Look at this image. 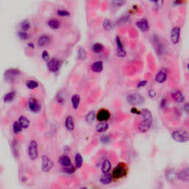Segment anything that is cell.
<instances>
[{
    "label": "cell",
    "mask_w": 189,
    "mask_h": 189,
    "mask_svg": "<svg viewBox=\"0 0 189 189\" xmlns=\"http://www.w3.org/2000/svg\"><path fill=\"white\" fill-rule=\"evenodd\" d=\"M127 172V166H126L125 163H121L119 164H117V166L113 169L112 176V178L114 179H120L126 177Z\"/></svg>",
    "instance_id": "cell-1"
},
{
    "label": "cell",
    "mask_w": 189,
    "mask_h": 189,
    "mask_svg": "<svg viewBox=\"0 0 189 189\" xmlns=\"http://www.w3.org/2000/svg\"><path fill=\"white\" fill-rule=\"evenodd\" d=\"M171 137L177 143H186L189 141V134L184 130H177L173 132Z\"/></svg>",
    "instance_id": "cell-2"
},
{
    "label": "cell",
    "mask_w": 189,
    "mask_h": 189,
    "mask_svg": "<svg viewBox=\"0 0 189 189\" xmlns=\"http://www.w3.org/2000/svg\"><path fill=\"white\" fill-rule=\"evenodd\" d=\"M126 101L132 106H139V105L143 104L145 102V99L143 97L138 93L129 94L126 97Z\"/></svg>",
    "instance_id": "cell-3"
},
{
    "label": "cell",
    "mask_w": 189,
    "mask_h": 189,
    "mask_svg": "<svg viewBox=\"0 0 189 189\" xmlns=\"http://www.w3.org/2000/svg\"><path fill=\"white\" fill-rule=\"evenodd\" d=\"M28 157L31 160H35L38 157L39 151H38V143L36 140H31L30 142L28 148Z\"/></svg>",
    "instance_id": "cell-4"
},
{
    "label": "cell",
    "mask_w": 189,
    "mask_h": 189,
    "mask_svg": "<svg viewBox=\"0 0 189 189\" xmlns=\"http://www.w3.org/2000/svg\"><path fill=\"white\" fill-rule=\"evenodd\" d=\"M41 162H42V171L44 172H48L53 166V162L49 157L46 156V155L42 156Z\"/></svg>",
    "instance_id": "cell-5"
},
{
    "label": "cell",
    "mask_w": 189,
    "mask_h": 189,
    "mask_svg": "<svg viewBox=\"0 0 189 189\" xmlns=\"http://www.w3.org/2000/svg\"><path fill=\"white\" fill-rule=\"evenodd\" d=\"M110 112L109 110L106 109H101L98 112L96 115V118L98 121L103 122V121H107L110 118Z\"/></svg>",
    "instance_id": "cell-6"
},
{
    "label": "cell",
    "mask_w": 189,
    "mask_h": 189,
    "mask_svg": "<svg viewBox=\"0 0 189 189\" xmlns=\"http://www.w3.org/2000/svg\"><path fill=\"white\" fill-rule=\"evenodd\" d=\"M28 108L33 112H39L41 109V105L37 101V100L33 98H30L28 101Z\"/></svg>",
    "instance_id": "cell-7"
},
{
    "label": "cell",
    "mask_w": 189,
    "mask_h": 189,
    "mask_svg": "<svg viewBox=\"0 0 189 189\" xmlns=\"http://www.w3.org/2000/svg\"><path fill=\"white\" fill-rule=\"evenodd\" d=\"M116 47H117V49H116V54H117V56L120 58L125 57L126 50L125 49H124L122 42H121V39H120V37H118V36L116 38Z\"/></svg>",
    "instance_id": "cell-8"
},
{
    "label": "cell",
    "mask_w": 189,
    "mask_h": 189,
    "mask_svg": "<svg viewBox=\"0 0 189 189\" xmlns=\"http://www.w3.org/2000/svg\"><path fill=\"white\" fill-rule=\"evenodd\" d=\"M180 38V28L179 27H175L171 32V40L174 44H177L179 43Z\"/></svg>",
    "instance_id": "cell-9"
},
{
    "label": "cell",
    "mask_w": 189,
    "mask_h": 189,
    "mask_svg": "<svg viewBox=\"0 0 189 189\" xmlns=\"http://www.w3.org/2000/svg\"><path fill=\"white\" fill-rule=\"evenodd\" d=\"M60 67V63L59 61L56 59H52L51 60L48 61L47 63V68L52 72H56L59 70Z\"/></svg>",
    "instance_id": "cell-10"
},
{
    "label": "cell",
    "mask_w": 189,
    "mask_h": 189,
    "mask_svg": "<svg viewBox=\"0 0 189 189\" xmlns=\"http://www.w3.org/2000/svg\"><path fill=\"white\" fill-rule=\"evenodd\" d=\"M152 121H149V120L143 119V121H141V122L139 123L138 125V130L140 131V132H146L149 130V129L151 128V126H152Z\"/></svg>",
    "instance_id": "cell-11"
},
{
    "label": "cell",
    "mask_w": 189,
    "mask_h": 189,
    "mask_svg": "<svg viewBox=\"0 0 189 189\" xmlns=\"http://www.w3.org/2000/svg\"><path fill=\"white\" fill-rule=\"evenodd\" d=\"M171 96L172 99L178 103H183L185 101V97L179 90H175L171 93Z\"/></svg>",
    "instance_id": "cell-12"
},
{
    "label": "cell",
    "mask_w": 189,
    "mask_h": 189,
    "mask_svg": "<svg viewBox=\"0 0 189 189\" xmlns=\"http://www.w3.org/2000/svg\"><path fill=\"white\" fill-rule=\"evenodd\" d=\"M137 26L142 32H146V31H148L149 30V25H148V22L146 19H143L139 20L137 22Z\"/></svg>",
    "instance_id": "cell-13"
},
{
    "label": "cell",
    "mask_w": 189,
    "mask_h": 189,
    "mask_svg": "<svg viewBox=\"0 0 189 189\" xmlns=\"http://www.w3.org/2000/svg\"><path fill=\"white\" fill-rule=\"evenodd\" d=\"M167 79V72L164 70H160L157 74L156 75V77H155V80H156L157 82L158 83H163L166 81Z\"/></svg>",
    "instance_id": "cell-14"
},
{
    "label": "cell",
    "mask_w": 189,
    "mask_h": 189,
    "mask_svg": "<svg viewBox=\"0 0 189 189\" xmlns=\"http://www.w3.org/2000/svg\"><path fill=\"white\" fill-rule=\"evenodd\" d=\"M112 176L109 173H103V175L100 178V183L103 185H109L112 181Z\"/></svg>",
    "instance_id": "cell-15"
},
{
    "label": "cell",
    "mask_w": 189,
    "mask_h": 189,
    "mask_svg": "<svg viewBox=\"0 0 189 189\" xmlns=\"http://www.w3.org/2000/svg\"><path fill=\"white\" fill-rule=\"evenodd\" d=\"M178 178L181 179L182 181L184 182H188L189 181V167H187L183 171H181L177 175Z\"/></svg>",
    "instance_id": "cell-16"
},
{
    "label": "cell",
    "mask_w": 189,
    "mask_h": 189,
    "mask_svg": "<svg viewBox=\"0 0 189 189\" xmlns=\"http://www.w3.org/2000/svg\"><path fill=\"white\" fill-rule=\"evenodd\" d=\"M103 69V64L102 61H95L91 65V70L94 72H101Z\"/></svg>",
    "instance_id": "cell-17"
},
{
    "label": "cell",
    "mask_w": 189,
    "mask_h": 189,
    "mask_svg": "<svg viewBox=\"0 0 189 189\" xmlns=\"http://www.w3.org/2000/svg\"><path fill=\"white\" fill-rule=\"evenodd\" d=\"M50 42V38L48 36L44 35V36L39 38V40H38V45L39 47H44V46L49 44Z\"/></svg>",
    "instance_id": "cell-18"
},
{
    "label": "cell",
    "mask_w": 189,
    "mask_h": 189,
    "mask_svg": "<svg viewBox=\"0 0 189 189\" xmlns=\"http://www.w3.org/2000/svg\"><path fill=\"white\" fill-rule=\"evenodd\" d=\"M65 126L67 128V130L69 131H72L75 129V123H74V121L72 117L71 116H68L66 118L65 121Z\"/></svg>",
    "instance_id": "cell-19"
},
{
    "label": "cell",
    "mask_w": 189,
    "mask_h": 189,
    "mask_svg": "<svg viewBox=\"0 0 189 189\" xmlns=\"http://www.w3.org/2000/svg\"><path fill=\"white\" fill-rule=\"evenodd\" d=\"M112 168V164L108 160H103L101 164V171L103 173H109Z\"/></svg>",
    "instance_id": "cell-20"
},
{
    "label": "cell",
    "mask_w": 189,
    "mask_h": 189,
    "mask_svg": "<svg viewBox=\"0 0 189 189\" xmlns=\"http://www.w3.org/2000/svg\"><path fill=\"white\" fill-rule=\"evenodd\" d=\"M59 163L63 167H67L70 166L71 164V160H70V158L67 155H62L60 157V160H59Z\"/></svg>",
    "instance_id": "cell-21"
},
{
    "label": "cell",
    "mask_w": 189,
    "mask_h": 189,
    "mask_svg": "<svg viewBox=\"0 0 189 189\" xmlns=\"http://www.w3.org/2000/svg\"><path fill=\"white\" fill-rule=\"evenodd\" d=\"M71 101H72V105L73 109H77L78 108V106H79V104H80V101H81L80 95H79L78 94H74L72 96Z\"/></svg>",
    "instance_id": "cell-22"
},
{
    "label": "cell",
    "mask_w": 189,
    "mask_h": 189,
    "mask_svg": "<svg viewBox=\"0 0 189 189\" xmlns=\"http://www.w3.org/2000/svg\"><path fill=\"white\" fill-rule=\"evenodd\" d=\"M103 28L105 30H112L115 28V24L111 20L105 19L103 22Z\"/></svg>",
    "instance_id": "cell-23"
},
{
    "label": "cell",
    "mask_w": 189,
    "mask_h": 189,
    "mask_svg": "<svg viewBox=\"0 0 189 189\" xmlns=\"http://www.w3.org/2000/svg\"><path fill=\"white\" fill-rule=\"evenodd\" d=\"M19 71L17 70H15V69H11V70H8L6 72H5V78L7 80H10L12 78H13L14 76H17V75L19 74Z\"/></svg>",
    "instance_id": "cell-24"
},
{
    "label": "cell",
    "mask_w": 189,
    "mask_h": 189,
    "mask_svg": "<svg viewBox=\"0 0 189 189\" xmlns=\"http://www.w3.org/2000/svg\"><path fill=\"white\" fill-rule=\"evenodd\" d=\"M109 129V124L106 121H103L96 126V131L98 132H104Z\"/></svg>",
    "instance_id": "cell-25"
},
{
    "label": "cell",
    "mask_w": 189,
    "mask_h": 189,
    "mask_svg": "<svg viewBox=\"0 0 189 189\" xmlns=\"http://www.w3.org/2000/svg\"><path fill=\"white\" fill-rule=\"evenodd\" d=\"M18 121L19 122V123L21 124L23 129H27L30 125L29 120H28V117H25V116H20Z\"/></svg>",
    "instance_id": "cell-26"
},
{
    "label": "cell",
    "mask_w": 189,
    "mask_h": 189,
    "mask_svg": "<svg viewBox=\"0 0 189 189\" xmlns=\"http://www.w3.org/2000/svg\"><path fill=\"white\" fill-rule=\"evenodd\" d=\"M47 25L52 30H57L60 27V22L58 21L57 19H52L49 20V21L47 22Z\"/></svg>",
    "instance_id": "cell-27"
},
{
    "label": "cell",
    "mask_w": 189,
    "mask_h": 189,
    "mask_svg": "<svg viewBox=\"0 0 189 189\" xmlns=\"http://www.w3.org/2000/svg\"><path fill=\"white\" fill-rule=\"evenodd\" d=\"M15 97H16V92L14 91L7 93L5 95V97H4V102H5V103L11 102V101H13L14 100Z\"/></svg>",
    "instance_id": "cell-28"
},
{
    "label": "cell",
    "mask_w": 189,
    "mask_h": 189,
    "mask_svg": "<svg viewBox=\"0 0 189 189\" xmlns=\"http://www.w3.org/2000/svg\"><path fill=\"white\" fill-rule=\"evenodd\" d=\"M141 115L143 117V119L149 120V121H152V115L151 112L147 109H143L141 111Z\"/></svg>",
    "instance_id": "cell-29"
},
{
    "label": "cell",
    "mask_w": 189,
    "mask_h": 189,
    "mask_svg": "<svg viewBox=\"0 0 189 189\" xmlns=\"http://www.w3.org/2000/svg\"><path fill=\"white\" fill-rule=\"evenodd\" d=\"M75 167L77 168H80L82 166L83 164V158H82L81 155L79 153L76 154L75 157Z\"/></svg>",
    "instance_id": "cell-30"
},
{
    "label": "cell",
    "mask_w": 189,
    "mask_h": 189,
    "mask_svg": "<svg viewBox=\"0 0 189 189\" xmlns=\"http://www.w3.org/2000/svg\"><path fill=\"white\" fill-rule=\"evenodd\" d=\"M96 118V115H95V113L94 112L91 111L86 115V121L88 123H92L94 121V119Z\"/></svg>",
    "instance_id": "cell-31"
},
{
    "label": "cell",
    "mask_w": 189,
    "mask_h": 189,
    "mask_svg": "<svg viewBox=\"0 0 189 189\" xmlns=\"http://www.w3.org/2000/svg\"><path fill=\"white\" fill-rule=\"evenodd\" d=\"M13 132H14L15 134H19L21 132L23 128L21 126V124L19 123V122L18 121H15L14 123H13Z\"/></svg>",
    "instance_id": "cell-32"
},
{
    "label": "cell",
    "mask_w": 189,
    "mask_h": 189,
    "mask_svg": "<svg viewBox=\"0 0 189 189\" xmlns=\"http://www.w3.org/2000/svg\"><path fill=\"white\" fill-rule=\"evenodd\" d=\"M38 86H39V83L36 81L30 80L26 82V86L29 90H34V89L37 88Z\"/></svg>",
    "instance_id": "cell-33"
},
{
    "label": "cell",
    "mask_w": 189,
    "mask_h": 189,
    "mask_svg": "<svg viewBox=\"0 0 189 189\" xmlns=\"http://www.w3.org/2000/svg\"><path fill=\"white\" fill-rule=\"evenodd\" d=\"M103 48H104V47H103V46L101 44H100V43H96V44H93V46H92L93 52H96V53L102 52L103 50Z\"/></svg>",
    "instance_id": "cell-34"
},
{
    "label": "cell",
    "mask_w": 189,
    "mask_h": 189,
    "mask_svg": "<svg viewBox=\"0 0 189 189\" xmlns=\"http://www.w3.org/2000/svg\"><path fill=\"white\" fill-rule=\"evenodd\" d=\"M78 58L80 60H85L86 59V52L83 48H80L78 50Z\"/></svg>",
    "instance_id": "cell-35"
},
{
    "label": "cell",
    "mask_w": 189,
    "mask_h": 189,
    "mask_svg": "<svg viewBox=\"0 0 189 189\" xmlns=\"http://www.w3.org/2000/svg\"><path fill=\"white\" fill-rule=\"evenodd\" d=\"M30 28V23L28 20H25L21 23V29L23 31H28Z\"/></svg>",
    "instance_id": "cell-36"
},
{
    "label": "cell",
    "mask_w": 189,
    "mask_h": 189,
    "mask_svg": "<svg viewBox=\"0 0 189 189\" xmlns=\"http://www.w3.org/2000/svg\"><path fill=\"white\" fill-rule=\"evenodd\" d=\"M126 3L125 0H112V4L115 7H121Z\"/></svg>",
    "instance_id": "cell-37"
},
{
    "label": "cell",
    "mask_w": 189,
    "mask_h": 189,
    "mask_svg": "<svg viewBox=\"0 0 189 189\" xmlns=\"http://www.w3.org/2000/svg\"><path fill=\"white\" fill-rule=\"evenodd\" d=\"M19 37L21 39V40H27L28 39V33H25V31H21L19 33Z\"/></svg>",
    "instance_id": "cell-38"
},
{
    "label": "cell",
    "mask_w": 189,
    "mask_h": 189,
    "mask_svg": "<svg viewBox=\"0 0 189 189\" xmlns=\"http://www.w3.org/2000/svg\"><path fill=\"white\" fill-rule=\"evenodd\" d=\"M64 171L66 173H68V174H72L75 171V168L72 166V165H70L69 166L64 167Z\"/></svg>",
    "instance_id": "cell-39"
},
{
    "label": "cell",
    "mask_w": 189,
    "mask_h": 189,
    "mask_svg": "<svg viewBox=\"0 0 189 189\" xmlns=\"http://www.w3.org/2000/svg\"><path fill=\"white\" fill-rule=\"evenodd\" d=\"M41 57H42L43 60L45 61H50V56L48 52L46 50H44L42 52V55H41Z\"/></svg>",
    "instance_id": "cell-40"
},
{
    "label": "cell",
    "mask_w": 189,
    "mask_h": 189,
    "mask_svg": "<svg viewBox=\"0 0 189 189\" xmlns=\"http://www.w3.org/2000/svg\"><path fill=\"white\" fill-rule=\"evenodd\" d=\"M57 13L59 16H61V17H68V16H70L69 12L67 11V10H58Z\"/></svg>",
    "instance_id": "cell-41"
},
{
    "label": "cell",
    "mask_w": 189,
    "mask_h": 189,
    "mask_svg": "<svg viewBox=\"0 0 189 189\" xmlns=\"http://www.w3.org/2000/svg\"><path fill=\"white\" fill-rule=\"evenodd\" d=\"M101 141L103 143H108L110 141V137L108 135H103L101 137Z\"/></svg>",
    "instance_id": "cell-42"
},
{
    "label": "cell",
    "mask_w": 189,
    "mask_h": 189,
    "mask_svg": "<svg viewBox=\"0 0 189 189\" xmlns=\"http://www.w3.org/2000/svg\"><path fill=\"white\" fill-rule=\"evenodd\" d=\"M148 95H149V97L152 98H155V97L156 96V92H155L153 90H150L149 91H148Z\"/></svg>",
    "instance_id": "cell-43"
},
{
    "label": "cell",
    "mask_w": 189,
    "mask_h": 189,
    "mask_svg": "<svg viewBox=\"0 0 189 189\" xmlns=\"http://www.w3.org/2000/svg\"><path fill=\"white\" fill-rule=\"evenodd\" d=\"M146 83H147L146 81H143L139 82L138 84H137V87H142V86H146Z\"/></svg>",
    "instance_id": "cell-44"
},
{
    "label": "cell",
    "mask_w": 189,
    "mask_h": 189,
    "mask_svg": "<svg viewBox=\"0 0 189 189\" xmlns=\"http://www.w3.org/2000/svg\"><path fill=\"white\" fill-rule=\"evenodd\" d=\"M132 112L134 114H137V115H141V112L138 111L136 108H132Z\"/></svg>",
    "instance_id": "cell-45"
},
{
    "label": "cell",
    "mask_w": 189,
    "mask_h": 189,
    "mask_svg": "<svg viewBox=\"0 0 189 189\" xmlns=\"http://www.w3.org/2000/svg\"><path fill=\"white\" fill-rule=\"evenodd\" d=\"M184 110L187 113H189V103H185V105H184Z\"/></svg>",
    "instance_id": "cell-46"
},
{
    "label": "cell",
    "mask_w": 189,
    "mask_h": 189,
    "mask_svg": "<svg viewBox=\"0 0 189 189\" xmlns=\"http://www.w3.org/2000/svg\"><path fill=\"white\" fill-rule=\"evenodd\" d=\"M28 46H29V47H31V48H34V45H33V44H28Z\"/></svg>",
    "instance_id": "cell-47"
},
{
    "label": "cell",
    "mask_w": 189,
    "mask_h": 189,
    "mask_svg": "<svg viewBox=\"0 0 189 189\" xmlns=\"http://www.w3.org/2000/svg\"><path fill=\"white\" fill-rule=\"evenodd\" d=\"M150 1L152 2H155V3H157V2H159V0H150Z\"/></svg>",
    "instance_id": "cell-48"
},
{
    "label": "cell",
    "mask_w": 189,
    "mask_h": 189,
    "mask_svg": "<svg viewBox=\"0 0 189 189\" xmlns=\"http://www.w3.org/2000/svg\"><path fill=\"white\" fill-rule=\"evenodd\" d=\"M187 67H188V70H189V63H188V65H187Z\"/></svg>",
    "instance_id": "cell-49"
}]
</instances>
